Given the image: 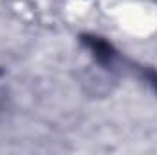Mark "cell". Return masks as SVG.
<instances>
[{
	"mask_svg": "<svg viewBox=\"0 0 157 155\" xmlns=\"http://www.w3.org/2000/svg\"><path fill=\"white\" fill-rule=\"evenodd\" d=\"M143 77H144V80H146L150 86H154L155 91H157V71H154V70H146Z\"/></svg>",
	"mask_w": 157,
	"mask_h": 155,
	"instance_id": "6da1fadb",
	"label": "cell"
}]
</instances>
